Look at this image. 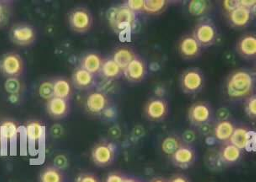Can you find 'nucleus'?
Segmentation results:
<instances>
[{"mask_svg":"<svg viewBox=\"0 0 256 182\" xmlns=\"http://www.w3.org/2000/svg\"><path fill=\"white\" fill-rule=\"evenodd\" d=\"M254 80L248 72L237 71L230 75L227 83V93L234 99L244 98L252 93Z\"/></svg>","mask_w":256,"mask_h":182,"instance_id":"f257e3e1","label":"nucleus"},{"mask_svg":"<svg viewBox=\"0 0 256 182\" xmlns=\"http://www.w3.org/2000/svg\"><path fill=\"white\" fill-rule=\"evenodd\" d=\"M24 68V61L16 52H8L0 60V72L7 78H19Z\"/></svg>","mask_w":256,"mask_h":182,"instance_id":"f03ea898","label":"nucleus"},{"mask_svg":"<svg viewBox=\"0 0 256 182\" xmlns=\"http://www.w3.org/2000/svg\"><path fill=\"white\" fill-rule=\"evenodd\" d=\"M136 22L135 13L126 6L116 8L110 16V23L118 32H122L134 26Z\"/></svg>","mask_w":256,"mask_h":182,"instance_id":"7ed1b4c3","label":"nucleus"},{"mask_svg":"<svg viewBox=\"0 0 256 182\" xmlns=\"http://www.w3.org/2000/svg\"><path fill=\"white\" fill-rule=\"evenodd\" d=\"M12 42L20 46L32 45L36 40V32L35 28L26 24H18L14 26L10 32Z\"/></svg>","mask_w":256,"mask_h":182,"instance_id":"20e7f679","label":"nucleus"},{"mask_svg":"<svg viewBox=\"0 0 256 182\" xmlns=\"http://www.w3.org/2000/svg\"><path fill=\"white\" fill-rule=\"evenodd\" d=\"M68 20L70 27L75 32H88L93 26L92 16L86 8H78L71 11Z\"/></svg>","mask_w":256,"mask_h":182,"instance_id":"39448f33","label":"nucleus"},{"mask_svg":"<svg viewBox=\"0 0 256 182\" xmlns=\"http://www.w3.org/2000/svg\"><path fill=\"white\" fill-rule=\"evenodd\" d=\"M115 148L113 145L107 142H102L96 145L92 151V158L94 163L99 166H107L114 160Z\"/></svg>","mask_w":256,"mask_h":182,"instance_id":"423d86ee","label":"nucleus"},{"mask_svg":"<svg viewBox=\"0 0 256 182\" xmlns=\"http://www.w3.org/2000/svg\"><path fill=\"white\" fill-rule=\"evenodd\" d=\"M106 96L102 92H93L86 100V110L92 115H100L108 106Z\"/></svg>","mask_w":256,"mask_h":182,"instance_id":"0eeeda50","label":"nucleus"},{"mask_svg":"<svg viewBox=\"0 0 256 182\" xmlns=\"http://www.w3.org/2000/svg\"><path fill=\"white\" fill-rule=\"evenodd\" d=\"M70 110V103L67 100L54 97L48 100L46 103V110L48 114L54 119H62L67 116Z\"/></svg>","mask_w":256,"mask_h":182,"instance_id":"6e6552de","label":"nucleus"},{"mask_svg":"<svg viewBox=\"0 0 256 182\" xmlns=\"http://www.w3.org/2000/svg\"><path fill=\"white\" fill-rule=\"evenodd\" d=\"M182 87L188 93H195L203 86V77L196 70H189L182 76Z\"/></svg>","mask_w":256,"mask_h":182,"instance_id":"1a4fd4ad","label":"nucleus"},{"mask_svg":"<svg viewBox=\"0 0 256 182\" xmlns=\"http://www.w3.org/2000/svg\"><path fill=\"white\" fill-rule=\"evenodd\" d=\"M194 38L198 40L200 46H206L211 45L215 42L216 38V32L214 26L208 23H203L196 27Z\"/></svg>","mask_w":256,"mask_h":182,"instance_id":"9d476101","label":"nucleus"},{"mask_svg":"<svg viewBox=\"0 0 256 182\" xmlns=\"http://www.w3.org/2000/svg\"><path fill=\"white\" fill-rule=\"evenodd\" d=\"M146 114L150 120L158 122L163 120L168 115V106L163 100L154 99L150 100L146 106Z\"/></svg>","mask_w":256,"mask_h":182,"instance_id":"9b49d317","label":"nucleus"},{"mask_svg":"<svg viewBox=\"0 0 256 182\" xmlns=\"http://www.w3.org/2000/svg\"><path fill=\"white\" fill-rule=\"evenodd\" d=\"M254 141V136L251 135L250 132L244 128H238L234 129L230 142L238 148L240 150H250V144H253Z\"/></svg>","mask_w":256,"mask_h":182,"instance_id":"f8f14e48","label":"nucleus"},{"mask_svg":"<svg viewBox=\"0 0 256 182\" xmlns=\"http://www.w3.org/2000/svg\"><path fill=\"white\" fill-rule=\"evenodd\" d=\"M190 119L196 125H202L208 122L211 118V110L208 106L203 103L193 104L189 112Z\"/></svg>","mask_w":256,"mask_h":182,"instance_id":"ddd939ff","label":"nucleus"},{"mask_svg":"<svg viewBox=\"0 0 256 182\" xmlns=\"http://www.w3.org/2000/svg\"><path fill=\"white\" fill-rule=\"evenodd\" d=\"M126 78L131 82H139L146 74V66L141 59L135 58L124 70Z\"/></svg>","mask_w":256,"mask_h":182,"instance_id":"4468645a","label":"nucleus"},{"mask_svg":"<svg viewBox=\"0 0 256 182\" xmlns=\"http://www.w3.org/2000/svg\"><path fill=\"white\" fill-rule=\"evenodd\" d=\"M195 152L187 146H180L172 156V160L176 166L186 168L195 160Z\"/></svg>","mask_w":256,"mask_h":182,"instance_id":"2eb2a0df","label":"nucleus"},{"mask_svg":"<svg viewBox=\"0 0 256 182\" xmlns=\"http://www.w3.org/2000/svg\"><path fill=\"white\" fill-rule=\"evenodd\" d=\"M200 44L194 36L183 38L180 43V52L182 56L186 58H193L198 56L200 52Z\"/></svg>","mask_w":256,"mask_h":182,"instance_id":"dca6fc26","label":"nucleus"},{"mask_svg":"<svg viewBox=\"0 0 256 182\" xmlns=\"http://www.w3.org/2000/svg\"><path fill=\"white\" fill-rule=\"evenodd\" d=\"M228 19L234 26L244 28L247 26L250 22L251 10L238 7L235 10L228 14Z\"/></svg>","mask_w":256,"mask_h":182,"instance_id":"f3484780","label":"nucleus"},{"mask_svg":"<svg viewBox=\"0 0 256 182\" xmlns=\"http://www.w3.org/2000/svg\"><path fill=\"white\" fill-rule=\"evenodd\" d=\"M240 54L244 58H253L256 56V38L254 35H246L238 44Z\"/></svg>","mask_w":256,"mask_h":182,"instance_id":"a211bd4d","label":"nucleus"},{"mask_svg":"<svg viewBox=\"0 0 256 182\" xmlns=\"http://www.w3.org/2000/svg\"><path fill=\"white\" fill-rule=\"evenodd\" d=\"M104 61L102 58L96 54H88L81 61V68L90 72L91 74H96L100 72Z\"/></svg>","mask_w":256,"mask_h":182,"instance_id":"6ab92c4d","label":"nucleus"},{"mask_svg":"<svg viewBox=\"0 0 256 182\" xmlns=\"http://www.w3.org/2000/svg\"><path fill=\"white\" fill-rule=\"evenodd\" d=\"M94 81V75L82 68H78L72 74V82L77 88L81 90L90 88L91 86H93Z\"/></svg>","mask_w":256,"mask_h":182,"instance_id":"aec40b11","label":"nucleus"},{"mask_svg":"<svg viewBox=\"0 0 256 182\" xmlns=\"http://www.w3.org/2000/svg\"><path fill=\"white\" fill-rule=\"evenodd\" d=\"M54 97L68 100L72 96V86L66 78H56L54 81Z\"/></svg>","mask_w":256,"mask_h":182,"instance_id":"412c9836","label":"nucleus"},{"mask_svg":"<svg viewBox=\"0 0 256 182\" xmlns=\"http://www.w3.org/2000/svg\"><path fill=\"white\" fill-rule=\"evenodd\" d=\"M234 129V126L230 120H221L215 126L214 135L220 142H230Z\"/></svg>","mask_w":256,"mask_h":182,"instance_id":"4be33fe9","label":"nucleus"},{"mask_svg":"<svg viewBox=\"0 0 256 182\" xmlns=\"http://www.w3.org/2000/svg\"><path fill=\"white\" fill-rule=\"evenodd\" d=\"M26 132L30 142L38 144L40 142L45 134V128L40 122H30L26 126Z\"/></svg>","mask_w":256,"mask_h":182,"instance_id":"5701e85b","label":"nucleus"},{"mask_svg":"<svg viewBox=\"0 0 256 182\" xmlns=\"http://www.w3.org/2000/svg\"><path fill=\"white\" fill-rule=\"evenodd\" d=\"M242 156V150L232 144L225 145L221 151V158L225 163L234 164L240 160Z\"/></svg>","mask_w":256,"mask_h":182,"instance_id":"b1692460","label":"nucleus"},{"mask_svg":"<svg viewBox=\"0 0 256 182\" xmlns=\"http://www.w3.org/2000/svg\"><path fill=\"white\" fill-rule=\"evenodd\" d=\"M135 58L136 56L134 55V52L126 48L119 49L116 52L113 56V60L122 71H124L128 68V65L130 64Z\"/></svg>","mask_w":256,"mask_h":182,"instance_id":"393cba45","label":"nucleus"},{"mask_svg":"<svg viewBox=\"0 0 256 182\" xmlns=\"http://www.w3.org/2000/svg\"><path fill=\"white\" fill-rule=\"evenodd\" d=\"M19 128L17 124L12 120H6L0 126V138L6 141L16 140L18 135Z\"/></svg>","mask_w":256,"mask_h":182,"instance_id":"a878e982","label":"nucleus"},{"mask_svg":"<svg viewBox=\"0 0 256 182\" xmlns=\"http://www.w3.org/2000/svg\"><path fill=\"white\" fill-rule=\"evenodd\" d=\"M40 182H64V176L58 168L49 166L40 174Z\"/></svg>","mask_w":256,"mask_h":182,"instance_id":"bb28decb","label":"nucleus"},{"mask_svg":"<svg viewBox=\"0 0 256 182\" xmlns=\"http://www.w3.org/2000/svg\"><path fill=\"white\" fill-rule=\"evenodd\" d=\"M100 72L106 78H116L120 76L122 70L116 64L113 59H110L103 62Z\"/></svg>","mask_w":256,"mask_h":182,"instance_id":"cd10ccee","label":"nucleus"},{"mask_svg":"<svg viewBox=\"0 0 256 182\" xmlns=\"http://www.w3.org/2000/svg\"><path fill=\"white\" fill-rule=\"evenodd\" d=\"M168 2L166 0H144V11L150 14L162 13Z\"/></svg>","mask_w":256,"mask_h":182,"instance_id":"c85d7f7f","label":"nucleus"},{"mask_svg":"<svg viewBox=\"0 0 256 182\" xmlns=\"http://www.w3.org/2000/svg\"><path fill=\"white\" fill-rule=\"evenodd\" d=\"M209 4L205 0H193L189 4L190 13L193 16H202L208 10Z\"/></svg>","mask_w":256,"mask_h":182,"instance_id":"c756f323","label":"nucleus"},{"mask_svg":"<svg viewBox=\"0 0 256 182\" xmlns=\"http://www.w3.org/2000/svg\"><path fill=\"white\" fill-rule=\"evenodd\" d=\"M180 146L182 145H180V142L178 138H174V136H168L164 140L161 148H162L164 153L167 156H172Z\"/></svg>","mask_w":256,"mask_h":182,"instance_id":"7c9ffc66","label":"nucleus"},{"mask_svg":"<svg viewBox=\"0 0 256 182\" xmlns=\"http://www.w3.org/2000/svg\"><path fill=\"white\" fill-rule=\"evenodd\" d=\"M39 94L42 99L46 100V102L51 100L54 97V82L51 81H46L42 84L39 88Z\"/></svg>","mask_w":256,"mask_h":182,"instance_id":"2f4dec72","label":"nucleus"},{"mask_svg":"<svg viewBox=\"0 0 256 182\" xmlns=\"http://www.w3.org/2000/svg\"><path fill=\"white\" fill-rule=\"evenodd\" d=\"M144 0H129L126 3V7L134 13L144 10Z\"/></svg>","mask_w":256,"mask_h":182,"instance_id":"473e14b6","label":"nucleus"},{"mask_svg":"<svg viewBox=\"0 0 256 182\" xmlns=\"http://www.w3.org/2000/svg\"><path fill=\"white\" fill-rule=\"evenodd\" d=\"M246 112L248 116L252 118H256V97L254 96H251L248 99L246 104Z\"/></svg>","mask_w":256,"mask_h":182,"instance_id":"72a5a7b5","label":"nucleus"},{"mask_svg":"<svg viewBox=\"0 0 256 182\" xmlns=\"http://www.w3.org/2000/svg\"><path fill=\"white\" fill-rule=\"evenodd\" d=\"M222 6H224V10L228 14H230L240 7L238 0H226L222 3Z\"/></svg>","mask_w":256,"mask_h":182,"instance_id":"f704fd0d","label":"nucleus"},{"mask_svg":"<svg viewBox=\"0 0 256 182\" xmlns=\"http://www.w3.org/2000/svg\"><path fill=\"white\" fill-rule=\"evenodd\" d=\"M8 8L4 4L0 2V27L6 24L8 17Z\"/></svg>","mask_w":256,"mask_h":182,"instance_id":"c9c22d12","label":"nucleus"},{"mask_svg":"<svg viewBox=\"0 0 256 182\" xmlns=\"http://www.w3.org/2000/svg\"><path fill=\"white\" fill-rule=\"evenodd\" d=\"M256 4V0H238V6H240V7L247 8V10H250L254 8Z\"/></svg>","mask_w":256,"mask_h":182,"instance_id":"e433bc0d","label":"nucleus"},{"mask_svg":"<svg viewBox=\"0 0 256 182\" xmlns=\"http://www.w3.org/2000/svg\"><path fill=\"white\" fill-rule=\"evenodd\" d=\"M78 182H100L99 180L97 179V177L94 176L93 174H84L80 176V178L78 180Z\"/></svg>","mask_w":256,"mask_h":182,"instance_id":"4c0bfd02","label":"nucleus"},{"mask_svg":"<svg viewBox=\"0 0 256 182\" xmlns=\"http://www.w3.org/2000/svg\"><path fill=\"white\" fill-rule=\"evenodd\" d=\"M126 178L119 174H110L109 176L107 177L106 182H124Z\"/></svg>","mask_w":256,"mask_h":182,"instance_id":"58836bf2","label":"nucleus"},{"mask_svg":"<svg viewBox=\"0 0 256 182\" xmlns=\"http://www.w3.org/2000/svg\"><path fill=\"white\" fill-rule=\"evenodd\" d=\"M168 182H189V180L180 174L178 176H174L173 178H171L170 180Z\"/></svg>","mask_w":256,"mask_h":182,"instance_id":"ea45409f","label":"nucleus"},{"mask_svg":"<svg viewBox=\"0 0 256 182\" xmlns=\"http://www.w3.org/2000/svg\"><path fill=\"white\" fill-rule=\"evenodd\" d=\"M152 182H168L166 180L160 179V178H158V179H155L152 180Z\"/></svg>","mask_w":256,"mask_h":182,"instance_id":"a19ab883","label":"nucleus"},{"mask_svg":"<svg viewBox=\"0 0 256 182\" xmlns=\"http://www.w3.org/2000/svg\"><path fill=\"white\" fill-rule=\"evenodd\" d=\"M139 182L138 180H136L134 179H128V178H126L125 182Z\"/></svg>","mask_w":256,"mask_h":182,"instance_id":"79ce46f5","label":"nucleus"},{"mask_svg":"<svg viewBox=\"0 0 256 182\" xmlns=\"http://www.w3.org/2000/svg\"><path fill=\"white\" fill-rule=\"evenodd\" d=\"M0 142H1V138H0Z\"/></svg>","mask_w":256,"mask_h":182,"instance_id":"37998d69","label":"nucleus"}]
</instances>
